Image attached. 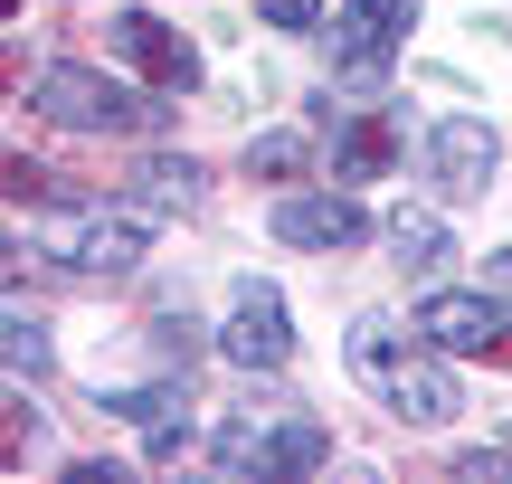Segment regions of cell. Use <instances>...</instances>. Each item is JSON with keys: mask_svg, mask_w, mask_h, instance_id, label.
Returning <instances> with one entry per match:
<instances>
[{"mask_svg": "<svg viewBox=\"0 0 512 484\" xmlns=\"http://www.w3.org/2000/svg\"><path fill=\"white\" fill-rule=\"evenodd\" d=\"M351 371H361V390H380V409L408 418V428H446V418L465 409V399H456V371L427 361L418 342L389 333V323H351Z\"/></svg>", "mask_w": 512, "mask_h": 484, "instance_id": "obj_1", "label": "cell"}, {"mask_svg": "<svg viewBox=\"0 0 512 484\" xmlns=\"http://www.w3.org/2000/svg\"><path fill=\"white\" fill-rule=\"evenodd\" d=\"M152 219H162V209H133V200H95V209H48V219H38V247H48L57 266H76V276H133V266H143V247H152Z\"/></svg>", "mask_w": 512, "mask_h": 484, "instance_id": "obj_2", "label": "cell"}, {"mask_svg": "<svg viewBox=\"0 0 512 484\" xmlns=\"http://www.w3.org/2000/svg\"><path fill=\"white\" fill-rule=\"evenodd\" d=\"M209 466L219 475H313V466H332V428L323 418H228L219 437H209Z\"/></svg>", "mask_w": 512, "mask_h": 484, "instance_id": "obj_3", "label": "cell"}, {"mask_svg": "<svg viewBox=\"0 0 512 484\" xmlns=\"http://www.w3.org/2000/svg\"><path fill=\"white\" fill-rule=\"evenodd\" d=\"M29 105L48 114V124H67V133H152V124H162L152 95L114 86V76H95V67H48L29 86Z\"/></svg>", "mask_w": 512, "mask_h": 484, "instance_id": "obj_4", "label": "cell"}, {"mask_svg": "<svg viewBox=\"0 0 512 484\" xmlns=\"http://www.w3.org/2000/svg\"><path fill=\"white\" fill-rule=\"evenodd\" d=\"M408 29H418V0H342L332 10V76L351 95H380V76L399 67Z\"/></svg>", "mask_w": 512, "mask_h": 484, "instance_id": "obj_5", "label": "cell"}, {"mask_svg": "<svg viewBox=\"0 0 512 484\" xmlns=\"http://www.w3.org/2000/svg\"><path fill=\"white\" fill-rule=\"evenodd\" d=\"M219 352L238 361V371H285L294 361V333H285V295L275 285H238V304H228V333H219Z\"/></svg>", "mask_w": 512, "mask_h": 484, "instance_id": "obj_6", "label": "cell"}, {"mask_svg": "<svg viewBox=\"0 0 512 484\" xmlns=\"http://www.w3.org/2000/svg\"><path fill=\"white\" fill-rule=\"evenodd\" d=\"M427 162H437V190H446V200H484L503 143H494V124H475V114H446V124L427 133Z\"/></svg>", "mask_w": 512, "mask_h": 484, "instance_id": "obj_7", "label": "cell"}, {"mask_svg": "<svg viewBox=\"0 0 512 484\" xmlns=\"http://www.w3.org/2000/svg\"><path fill=\"white\" fill-rule=\"evenodd\" d=\"M114 48H124L162 95H190V86H200V48H190L181 29H162L152 10H114Z\"/></svg>", "mask_w": 512, "mask_h": 484, "instance_id": "obj_8", "label": "cell"}, {"mask_svg": "<svg viewBox=\"0 0 512 484\" xmlns=\"http://www.w3.org/2000/svg\"><path fill=\"white\" fill-rule=\"evenodd\" d=\"M418 333L446 342V352H503V342H512V304L503 295H427L418 304Z\"/></svg>", "mask_w": 512, "mask_h": 484, "instance_id": "obj_9", "label": "cell"}, {"mask_svg": "<svg viewBox=\"0 0 512 484\" xmlns=\"http://www.w3.org/2000/svg\"><path fill=\"white\" fill-rule=\"evenodd\" d=\"M275 238L285 247H361L370 219H361V200H342V190H294V200H275Z\"/></svg>", "mask_w": 512, "mask_h": 484, "instance_id": "obj_10", "label": "cell"}, {"mask_svg": "<svg viewBox=\"0 0 512 484\" xmlns=\"http://www.w3.org/2000/svg\"><path fill=\"white\" fill-rule=\"evenodd\" d=\"M389 152H399V143H389V124H380V114H361V124L342 133V152H332V181H370V171H389Z\"/></svg>", "mask_w": 512, "mask_h": 484, "instance_id": "obj_11", "label": "cell"}, {"mask_svg": "<svg viewBox=\"0 0 512 484\" xmlns=\"http://www.w3.org/2000/svg\"><path fill=\"white\" fill-rule=\"evenodd\" d=\"M389 247H399V266H437L446 257V219L437 209H399L389 219Z\"/></svg>", "mask_w": 512, "mask_h": 484, "instance_id": "obj_12", "label": "cell"}, {"mask_svg": "<svg viewBox=\"0 0 512 484\" xmlns=\"http://www.w3.org/2000/svg\"><path fill=\"white\" fill-rule=\"evenodd\" d=\"M171 409H181V380H152V390H105V418H124V428H162Z\"/></svg>", "mask_w": 512, "mask_h": 484, "instance_id": "obj_13", "label": "cell"}, {"mask_svg": "<svg viewBox=\"0 0 512 484\" xmlns=\"http://www.w3.org/2000/svg\"><path fill=\"white\" fill-rule=\"evenodd\" d=\"M143 200L152 209H200V162H143Z\"/></svg>", "mask_w": 512, "mask_h": 484, "instance_id": "obj_14", "label": "cell"}, {"mask_svg": "<svg viewBox=\"0 0 512 484\" xmlns=\"http://www.w3.org/2000/svg\"><path fill=\"white\" fill-rule=\"evenodd\" d=\"M38 371H48V323L29 304H10V380H38Z\"/></svg>", "mask_w": 512, "mask_h": 484, "instance_id": "obj_15", "label": "cell"}, {"mask_svg": "<svg viewBox=\"0 0 512 484\" xmlns=\"http://www.w3.org/2000/svg\"><path fill=\"white\" fill-rule=\"evenodd\" d=\"M247 162L266 171V181H294V171H304V133H266V143H247Z\"/></svg>", "mask_w": 512, "mask_h": 484, "instance_id": "obj_16", "label": "cell"}, {"mask_svg": "<svg viewBox=\"0 0 512 484\" xmlns=\"http://www.w3.org/2000/svg\"><path fill=\"white\" fill-rule=\"evenodd\" d=\"M256 19H266V29H313L323 0H256Z\"/></svg>", "mask_w": 512, "mask_h": 484, "instance_id": "obj_17", "label": "cell"}, {"mask_svg": "<svg viewBox=\"0 0 512 484\" xmlns=\"http://www.w3.org/2000/svg\"><path fill=\"white\" fill-rule=\"evenodd\" d=\"M456 475H465V484H484V475H512V447H475V456H456Z\"/></svg>", "mask_w": 512, "mask_h": 484, "instance_id": "obj_18", "label": "cell"}, {"mask_svg": "<svg viewBox=\"0 0 512 484\" xmlns=\"http://www.w3.org/2000/svg\"><path fill=\"white\" fill-rule=\"evenodd\" d=\"M494 276H503V285H512V247H503V257H494Z\"/></svg>", "mask_w": 512, "mask_h": 484, "instance_id": "obj_19", "label": "cell"}]
</instances>
